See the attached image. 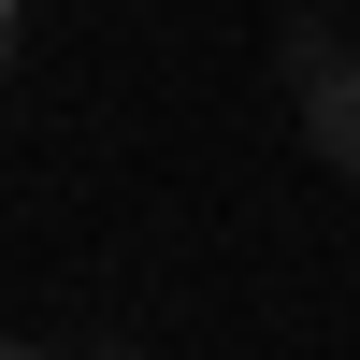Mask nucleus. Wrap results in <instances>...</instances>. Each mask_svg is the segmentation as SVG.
<instances>
[{"label": "nucleus", "mask_w": 360, "mask_h": 360, "mask_svg": "<svg viewBox=\"0 0 360 360\" xmlns=\"http://www.w3.org/2000/svg\"><path fill=\"white\" fill-rule=\"evenodd\" d=\"M288 86H303V130H317V159L360 173V44L332 15H288Z\"/></svg>", "instance_id": "nucleus-1"}, {"label": "nucleus", "mask_w": 360, "mask_h": 360, "mask_svg": "<svg viewBox=\"0 0 360 360\" xmlns=\"http://www.w3.org/2000/svg\"><path fill=\"white\" fill-rule=\"evenodd\" d=\"M15 44H29V0H0V72H15Z\"/></svg>", "instance_id": "nucleus-2"}, {"label": "nucleus", "mask_w": 360, "mask_h": 360, "mask_svg": "<svg viewBox=\"0 0 360 360\" xmlns=\"http://www.w3.org/2000/svg\"><path fill=\"white\" fill-rule=\"evenodd\" d=\"M0 360H44V346H0Z\"/></svg>", "instance_id": "nucleus-3"}, {"label": "nucleus", "mask_w": 360, "mask_h": 360, "mask_svg": "<svg viewBox=\"0 0 360 360\" xmlns=\"http://www.w3.org/2000/svg\"><path fill=\"white\" fill-rule=\"evenodd\" d=\"M101 360H130V346H101Z\"/></svg>", "instance_id": "nucleus-4"}]
</instances>
